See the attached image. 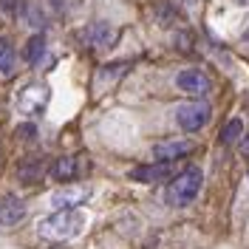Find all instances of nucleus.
Masks as SVG:
<instances>
[{
  "instance_id": "nucleus-3",
  "label": "nucleus",
  "mask_w": 249,
  "mask_h": 249,
  "mask_svg": "<svg viewBox=\"0 0 249 249\" xmlns=\"http://www.w3.org/2000/svg\"><path fill=\"white\" fill-rule=\"evenodd\" d=\"M17 110L20 113H26V116H40L43 110L48 108V102H51V88H48L46 82H29V85H23L20 91H17Z\"/></svg>"
},
{
  "instance_id": "nucleus-5",
  "label": "nucleus",
  "mask_w": 249,
  "mask_h": 249,
  "mask_svg": "<svg viewBox=\"0 0 249 249\" xmlns=\"http://www.w3.org/2000/svg\"><path fill=\"white\" fill-rule=\"evenodd\" d=\"M79 40L91 48V51H108V48L116 46L119 29L110 26V23H105V20H99V23H91L88 29L79 31Z\"/></svg>"
},
{
  "instance_id": "nucleus-15",
  "label": "nucleus",
  "mask_w": 249,
  "mask_h": 249,
  "mask_svg": "<svg viewBox=\"0 0 249 249\" xmlns=\"http://www.w3.org/2000/svg\"><path fill=\"white\" fill-rule=\"evenodd\" d=\"M43 54H46V37H43V34L29 37V43H26V48H23V60L29 62V65H34V62L43 60Z\"/></svg>"
},
{
  "instance_id": "nucleus-1",
  "label": "nucleus",
  "mask_w": 249,
  "mask_h": 249,
  "mask_svg": "<svg viewBox=\"0 0 249 249\" xmlns=\"http://www.w3.org/2000/svg\"><path fill=\"white\" fill-rule=\"evenodd\" d=\"M85 227H88V213L82 207H65L40 221V235L46 241H74L85 232Z\"/></svg>"
},
{
  "instance_id": "nucleus-12",
  "label": "nucleus",
  "mask_w": 249,
  "mask_h": 249,
  "mask_svg": "<svg viewBox=\"0 0 249 249\" xmlns=\"http://www.w3.org/2000/svg\"><path fill=\"white\" fill-rule=\"evenodd\" d=\"M79 164L74 156H62V159H57L54 164H51V178L54 181H74V176H77Z\"/></svg>"
},
{
  "instance_id": "nucleus-13",
  "label": "nucleus",
  "mask_w": 249,
  "mask_h": 249,
  "mask_svg": "<svg viewBox=\"0 0 249 249\" xmlns=\"http://www.w3.org/2000/svg\"><path fill=\"white\" fill-rule=\"evenodd\" d=\"M127 74V62H113V65H105L99 68L96 74V88H105V85H113L116 79H122Z\"/></svg>"
},
{
  "instance_id": "nucleus-19",
  "label": "nucleus",
  "mask_w": 249,
  "mask_h": 249,
  "mask_svg": "<svg viewBox=\"0 0 249 249\" xmlns=\"http://www.w3.org/2000/svg\"><path fill=\"white\" fill-rule=\"evenodd\" d=\"M244 43H249V31H247V34H244Z\"/></svg>"
},
{
  "instance_id": "nucleus-8",
  "label": "nucleus",
  "mask_w": 249,
  "mask_h": 249,
  "mask_svg": "<svg viewBox=\"0 0 249 249\" xmlns=\"http://www.w3.org/2000/svg\"><path fill=\"white\" fill-rule=\"evenodd\" d=\"M88 196H91V187L68 184V187H62V190H57V193H51V196H48V204H51V207H57V210H65V207H79Z\"/></svg>"
},
{
  "instance_id": "nucleus-6",
  "label": "nucleus",
  "mask_w": 249,
  "mask_h": 249,
  "mask_svg": "<svg viewBox=\"0 0 249 249\" xmlns=\"http://www.w3.org/2000/svg\"><path fill=\"white\" fill-rule=\"evenodd\" d=\"M176 88L187 96H196V99H204L207 93L213 91V82L210 77L198 71V68H181L178 74H176Z\"/></svg>"
},
{
  "instance_id": "nucleus-16",
  "label": "nucleus",
  "mask_w": 249,
  "mask_h": 249,
  "mask_svg": "<svg viewBox=\"0 0 249 249\" xmlns=\"http://www.w3.org/2000/svg\"><path fill=\"white\" fill-rule=\"evenodd\" d=\"M244 136V119H230L221 130V144H235Z\"/></svg>"
},
{
  "instance_id": "nucleus-4",
  "label": "nucleus",
  "mask_w": 249,
  "mask_h": 249,
  "mask_svg": "<svg viewBox=\"0 0 249 249\" xmlns=\"http://www.w3.org/2000/svg\"><path fill=\"white\" fill-rule=\"evenodd\" d=\"M210 116H213V110L207 102L201 99H196V102H184V105H178L176 108V124L187 130V133H196V130H201L204 124L210 122Z\"/></svg>"
},
{
  "instance_id": "nucleus-20",
  "label": "nucleus",
  "mask_w": 249,
  "mask_h": 249,
  "mask_svg": "<svg viewBox=\"0 0 249 249\" xmlns=\"http://www.w3.org/2000/svg\"><path fill=\"white\" fill-rule=\"evenodd\" d=\"M0 159H3V142H0Z\"/></svg>"
},
{
  "instance_id": "nucleus-9",
  "label": "nucleus",
  "mask_w": 249,
  "mask_h": 249,
  "mask_svg": "<svg viewBox=\"0 0 249 249\" xmlns=\"http://www.w3.org/2000/svg\"><path fill=\"white\" fill-rule=\"evenodd\" d=\"M26 218V204L20 196H3L0 198V227H17Z\"/></svg>"
},
{
  "instance_id": "nucleus-14",
  "label": "nucleus",
  "mask_w": 249,
  "mask_h": 249,
  "mask_svg": "<svg viewBox=\"0 0 249 249\" xmlns=\"http://www.w3.org/2000/svg\"><path fill=\"white\" fill-rule=\"evenodd\" d=\"M17 68V51L9 40H0V77H12Z\"/></svg>"
},
{
  "instance_id": "nucleus-10",
  "label": "nucleus",
  "mask_w": 249,
  "mask_h": 249,
  "mask_svg": "<svg viewBox=\"0 0 249 249\" xmlns=\"http://www.w3.org/2000/svg\"><path fill=\"white\" fill-rule=\"evenodd\" d=\"M187 153H193V142H187V139H170V142L153 144L156 161H176V159H181Z\"/></svg>"
},
{
  "instance_id": "nucleus-7",
  "label": "nucleus",
  "mask_w": 249,
  "mask_h": 249,
  "mask_svg": "<svg viewBox=\"0 0 249 249\" xmlns=\"http://www.w3.org/2000/svg\"><path fill=\"white\" fill-rule=\"evenodd\" d=\"M130 181H139V184H159V181H167L173 178V161H153V164H142L133 167L127 173Z\"/></svg>"
},
{
  "instance_id": "nucleus-17",
  "label": "nucleus",
  "mask_w": 249,
  "mask_h": 249,
  "mask_svg": "<svg viewBox=\"0 0 249 249\" xmlns=\"http://www.w3.org/2000/svg\"><path fill=\"white\" fill-rule=\"evenodd\" d=\"M20 3H23V0H0V15L6 17V20H17Z\"/></svg>"
},
{
  "instance_id": "nucleus-2",
  "label": "nucleus",
  "mask_w": 249,
  "mask_h": 249,
  "mask_svg": "<svg viewBox=\"0 0 249 249\" xmlns=\"http://www.w3.org/2000/svg\"><path fill=\"white\" fill-rule=\"evenodd\" d=\"M201 187H204V173L198 167H187L167 187V204L170 207H187V204H193L198 198Z\"/></svg>"
},
{
  "instance_id": "nucleus-18",
  "label": "nucleus",
  "mask_w": 249,
  "mask_h": 249,
  "mask_svg": "<svg viewBox=\"0 0 249 249\" xmlns=\"http://www.w3.org/2000/svg\"><path fill=\"white\" fill-rule=\"evenodd\" d=\"M17 139L23 142V144H26V142H37V127H34V124H20V127H17Z\"/></svg>"
},
{
  "instance_id": "nucleus-11",
  "label": "nucleus",
  "mask_w": 249,
  "mask_h": 249,
  "mask_svg": "<svg viewBox=\"0 0 249 249\" xmlns=\"http://www.w3.org/2000/svg\"><path fill=\"white\" fill-rule=\"evenodd\" d=\"M43 176H46V164L40 159H23L17 167V181H23V184H40Z\"/></svg>"
}]
</instances>
